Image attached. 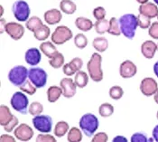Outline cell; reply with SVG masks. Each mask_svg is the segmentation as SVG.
Segmentation results:
<instances>
[{
	"instance_id": "277c9868",
	"label": "cell",
	"mask_w": 158,
	"mask_h": 142,
	"mask_svg": "<svg viewBox=\"0 0 158 142\" xmlns=\"http://www.w3.org/2000/svg\"><path fill=\"white\" fill-rule=\"evenodd\" d=\"M29 70L23 65H16L8 72V80L13 85L19 87L27 80Z\"/></svg>"
},
{
	"instance_id": "7c38bea8",
	"label": "cell",
	"mask_w": 158,
	"mask_h": 142,
	"mask_svg": "<svg viewBox=\"0 0 158 142\" xmlns=\"http://www.w3.org/2000/svg\"><path fill=\"white\" fill-rule=\"evenodd\" d=\"M6 33L12 38L13 40H20L24 35V27L21 24L10 22L6 26Z\"/></svg>"
},
{
	"instance_id": "bcb514c9",
	"label": "cell",
	"mask_w": 158,
	"mask_h": 142,
	"mask_svg": "<svg viewBox=\"0 0 158 142\" xmlns=\"http://www.w3.org/2000/svg\"><path fill=\"white\" fill-rule=\"evenodd\" d=\"M70 62L73 64V66L76 69V71H81V69L82 66H83V62H82V60L81 59V58H79V57L73 58Z\"/></svg>"
},
{
	"instance_id": "b9f144b4",
	"label": "cell",
	"mask_w": 158,
	"mask_h": 142,
	"mask_svg": "<svg viewBox=\"0 0 158 142\" xmlns=\"http://www.w3.org/2000/svg\"><path fill=\"white\" fill-rule=\"evenodd\" d=\"M109 137L105 132H98L95 134L91 140V142H108Z\"/></svg>"
},
{
	"instance_id": "5bb4252c",
	"label": "cell",
	"mask_w": 158,
	"mask_h": 142,
	"mask_svg": "<svg viewBox=\"0 0 158 142\" xmlns=\"http://www.w3.org/2000/svg\"><path fill=\"white\" fill-rule=\"evenodd\" d=\"M60 86L62 89V94L65 98L70 99L76 94L77 85L75 82L72 80V78L67 77V78L61 79L60 82Z\"/></svg>"
},
{
	"instance_id": "5b68a950",
	"label": "cell",
	"mask_w": 158,
	"mask_h": 142,
	"mask_svg": "<svg viewBox=\"0 0 158 142\" xmlns=\"http://www.w3.org/2000/svg\"><path fill=\"white\" fill-rule=\"evenodd\" d=\"M12 11L14 16L19 22H26L30 16V6L24 0H17L13 4Z\"/></svg>"
},
{
	"instance_id": "9f6ffc18",
	"label": "cell",
	"mask_w": 158,
	"mask_h": 142,
	"mask_svg": "<svg viewBox=\"0 0 158 142\" xmlns=\"http://www.w3.org/2000/svg\"><path fill=\"white\" fill-rule=\"evenodd\" d=\"M156 118H157V119H158V111H157V114H156Z\"/></svg>"
},
{
	"instance_id": "6da1fadb",
	"label": "cell",
	"mask_w": 158,
	"mask_h": 142,
	"mask_svg": "<svg viewBox=\"0 0 158 142\" xmlns=\"http://www.w3.org/2000/svg\"><path fill=\"white\" fill-rule=\"evenodd\" d=\"M118 20L122 35L130 40L133 39L135 35L136 28L138 26L137 16H135L134 14H125L120 16Z\"/></svg>"
},
{
	"instance_id": "44dd1931",
	"label": "cell",
	"mask_w": 158,
	"mask_h": 142,
	"mask_svg": "<svg viewBox=\"0 0 158 142\" xmlns=\"http://www.w3.org/2000/svg\"><path fill=\"white\" fill-rule=\"evenodd\" d=\"M40 50L45 56L48 57L49 59L53 57L58 53L57 48L52 42H44V43H42V45H40Z\"/></svg>"
},
{
	"instance_id": "4dcf8cb0",
	"label": "cell",
	"mask_w": 158,
	"mask_h": 142,
	"mask_svg": "<svg viewBox=\"0 0 158 142\" xmlns=\"http://www.w3.org/2000/svg\"><path fill=\"white\" fill-rule=\"evenodd\" d=\"M64 61L65 60H64L63 54L58 52L53 57L50 58V60H49V64L52 68H54V69H59V68H61V67H62L64 65Z\"/></svg>"
},
{
	"instance_id": "9a60e30c",
	"label": "cell",
	"mask_w": 158,
	"mask_h": 142,
	"mask_svg": "<svg viewBox=\"0 0 158 142\" xmlns=\"http://www.w3.org/2000/svg\"><path fill=\"white\" fill-rule=\"evenodd\" d=\"M40 51L41 50L35 47L28 49L24 54L25 62L31 66H36L37 64H39V62H41V58H42V54H41Z\"/></svg>"
},
{
	"instance_id": "ac0fdd59",
	"label": "cell",
	"mask_w": 158,
	"mask_h": 142,
	"mask_svg": "<svg viewBox=\"0 0 158 142\" xmlns=\"http://www.w3.org/2000/svg\"><path fill=\"white\" fill-rule=\"evenodd\" d=\"M44 17L47 24L52 25V24H59L61 22L62 15L60 10H58L56 8H52V9H50L44 13Z\"/></svg>"
},
{
	"instance_id": "680465c9",
	"label": "cell",
	"mask_w": 158,
	"mask_h": 142,
	"mask_svg": "<svg viewBox=\"0 0 158 142\" xmlns=\"http://www.w3.org/2000/svg\"><path fill=\"white\" fill-rule=\"evenodd\" d=\"M156 17H157V19H158V15H157V16H156Z\"/></svg>"
},
{
	"instance_id": "f6af8a7d",
	"label": "cell",
	"mask_w": 158,
	"mask_h": 142,
	"mask_svg": "<svg viewBox=\"0 0 158 142\" xmlns=\"http://www.w3.org/2000/svg\"><path fill=\"white\" fill-rule=\"evenodd\" d=\"M17 125H18V118L15 116L12 120L7 125H6L4 127V130H5L6 132H12L13 130H15Z\"/></svg>"
},
{
	"instance_id": "11a10c76",
	"label": "cell",
	"mask_w": 158,
	"mask_h": 142,
	"mask_svg": "<svg viewBox=\"0 0 158 142\" xmlns=\"http://www.w3.org/2000/svg\"><path fill=\"white\" fill-rule=\"evenodd\" d=\"M153 1H154V2H155V3H156V4L158 6V0H153Z\"/></svg>"
},
{
	"instance_id": "d590c367",
	"label": "cell",
	"mask_w": 158,
	"mask_h": 142,
	"mask_svg": "<svg viewBox=\"0 0 158 142\" xmlns=\"http://www.w3.org/2000/svg\"><path fill=\"white\" fill-rule=\"evenodd\" d=\"M88 38L83 34H78L74 37V45L79 49H84L88 45Z\"/></svg>"
},
{
	"instance_id": "484cf974",
	"label": "cell",
	"mask_w": 158,
	"mask_h": 142,
	"mask_svg": "<svg viewBox=\"0 0 158 142\" xmlns=\"http://www.w3.org/2000/svg\"><path fill=\"white\" fill-rule=\"evenodd\" d=\"M74 82L78 88H84L89 83V76L85 71H79L76 72Z\"/></svg>"
},
{
	"instance_id": "7dc6e473",
	"label": "cell",
	"mask_w": 158,
	"mask_h": 142,
	"mask_svg": "<svg viewBox=\"0 0 158 142\" xmlns=\"http://www.w3.org/2000/svg\"><path fill=\"white\" fill-rule=\"evenodd\" d=\"M0 141L1 142H15V140L14 139V137L8 135V134H5V135H1L0 137Z\"/></svg>"
},
{
	"instance_id": "816d5d0a",
	"label": "cell",
	"mask_w": 158,
	"mask_h": 142,
	"mask_svg": "<svg viewBox=\"0 0 158 142\" xmlns=\"http://www.w3.org/2000/svg\"><path fill=\"white\" fill-rule=\"evenodd\" d=\"M154 72L158 78V61L154 64Z\"/></svg>"
},
{
	"instance_id": "9c48e42d",
	"label": "cell",
	"mask_w": 158,
	"mask_h": 142,
	"mask_svg": "<svg viewBox=\"0 0 158 142\" xmlns=\"http://www.w3.org/2000/svg\"><path fill=\"white\" fill-rule=\"evenodd\" d=\"M35 129L42 133H50L52 129V118L48 115H37L32 119Z\"/></svg>"
},
{
	"instance_id": "f5cc1de1",
	"label": "cell",
	"mask_w": 158,
	"mask_h": 142,
	"mask_svg": "<svg viewBox=\"0 0 158 142\" xmlns=\"http://www.w3.org/2000/svg\"><path fill=\"white\" fill-rule=\"evenodd\" d=\"M154 100H155V101H156V102L158 104V90H157V92L155 93V95H154Z\"/></svg>"
},
{
	"instance_id": "e575fe53",
	"label": "cell",
	"mask_w": 158,
	"mask_h": 142,
	"mask_svg": "<svg viewBox=\"0 0 158 142\" xmlns=\"http://www.w3.org/2000/svg\"><path fill=\"white\" fill-rule=\"evenodd\" d=\"M43 111H44V106L42 103L38 102V101L32 102L28 108V112L34 117L37 116V115H40Z\"/></svg>"
},
{
	"instance_id": "603a6c76",
	"label": "cell",
	"mask_w": 158,
	"mask_h": 142,
	"mask_svg": "<svg viewBox=\"0 0 158 142\" xmlns=\"http://www.w3.org/2000/svg\"><path fill=\"white\" fill-rule=\"evenodd\" d=\"M60 9L66 15H73L75 13L77 6L72 0H61L60 3Z\"/></svg>"
},
{
	"instance_id": "f907efd6",
	"label": "cell",
	"mask_w": 158,
	"mask_h": 142,
	"mask_svg": "<svg viewBox=\"0 0 158 142\" xmlns=\"http://www.w3.org/2000/svg\"><path fill=\"white\" fill-rule=\"evenodd\" d=\"M6 20L4 18H2L1 19V33H4L6 31Z\"/></svg>"
},
{
	"instance_id": "d6a6232c",
	"label": "cell",
	"mask_w": 158,
	"mask_h": 142,
	"mask_svg": "<svg viewBox=\"0 0 158 142\" xmlns=\"http://www.w3.org/2000/svg\"><path fill=\"white\" fill-rule=\"evenodd\" d=\"M98 113L102 118H109L114 113V107L110 103H102L98 108Z\"/></svg>"
},
{
	"instance_id": "7402d4cb",
	"label": "cell",
	"mask_w": 158,
	"mask_h": 142,
	"mask_svg": "<svg viewBox=\"0 0 158 142\" xmlns=\"http://www.w3.org/2000/svg\"><path fill=\"white\" fill-rule=\"evenodd\" d=\"M62 94V89L58 86H51L47 90V100L49 102L53 103L57 101Z\"/></svg>"
},
{
	"instance_id": "681fc988",
	"label": "cell",
	"mask_w": 158,
	"mask_h": 142,
	"mask_svg": "<svg viewBox=\"0 0 158 142\" xmlns=\"http://www.w3.org/2000/svg\"><path fill=\"white\" fill-rule=\"evenodd\" d=\"M152 135H153V138L155 140V141L158 142V125H156L152 132Z\"/></svg>"
},
{
	"instance_id": "74e56055",
	"label": "cell",
	"mask_w": 158,
	"mask_h": 142,
	"mask_svg": "<svg viewBox=\"0 0 158 142\" xmlns=\"http://www.w3.org/2000/svg\"><path fill=\"white\" fill-rule=\"evenodd\" d=\"M137 21H138V26L142 29H147L150 27L151 25V18L144 15H141L139 14L137 15Z\"/></svg>"
},
{
	"instance_id": "7a4b0ae2",
	"label": "cell",
	"mask_w": 158,
	"mask_h": 142,
	"mask_svg": "<svg viewBox=\"0 0 158 142\" xmlns=\"http://www.w3.org/2000/svg\"><path fill=\"white\" fill-rule=\"evenodd\" d=\"M101 62H102V56L94 53L89 61L87 63V69L89 77L95 83H99L103 80V71L101 69Z\"/></svg>"
},
{
	"instance_id": "60d3db41",
	"label": "cell",
	"mask_w": 158,
	"mask_h": 142,
	"mask_svg": "<svg viewBox=\"0 0 158 142\" xmlns=\"http://www.w3.org/2000/svg\"><path fill=\"white\" fill-rule=\"evenodd\" d=\"M62 71H63V73L66 74L67 76H73V75H75L76 74V69L73 66V64L71 62H68V63H65L62 67Z\"/></svg>"
},
{
	"instance_id": "f546056e",
	"label": "cell",
	"mask_w": 158,
	"mask_h": 142,
	"mask_svg": "<svg viewBox=\"0 0 158 142\" xmlns=\"http://www.w3.org/2000/svg\"><path fill=\"white\" fill-rule=\"evenodd\" d=\"M70 129V126L69 124L66 122V121H59L56 125H55V128H54V135L58 138H61L63 137Z\"/></svg>"
},
{
	"instance_id": "d6986e66",
	"label": "cell",
	"mask_w": 158,
	"mask_h": 142,
	"mask_svg": "<svg viewBox=\"0 0 158 142\" xmlns=\"http://www.w3.org/2000/svg\"><path fill=\"white\" fill-rule=\"evenodd\" d=\"M15 115H13L9 110V108L6 105H1L0 106V125L5 127L7 125L13 118Z\"/></svg>"
},
{
	"instance_id": "836d02e7",
	"label": "cell",
	"mask_w": 158,
	"mask_h": 142,
	"mask_svg": "<svg viewBox=\"0 0 158 142\" xmlns=\"http://www.w3.org/2000/svg\"><path fill=\"white\" fill-rule=\"evenodd\" d=\"M36 86H35L33 83L29 80V81H25L22 85L19 86V89L24 92L25 93L29 95H34L35 93H36Z\"/></svg>"
},
{
	"instance_id": "d4e9b609",
	"label": "cell",
	"mask_w": 158,
	"mask_h": 142,
	"mask_svg": "<svg viewBox=\"0 0 158 142\" xmlns=\"http://www.w3.org/2000/svg\"><path fill=\"white\" fill-rule=\"evenodd\" d=\"M51 34V30L46 24H43L36 31L34 32V36L38 41H44L48 38Z\"/></svg>"
},
{
	"instance_id": "cb8c5ba5",
	"label": "cell",
	"mask_w": 158,
	"mask_h": 142,
	"mask_svg": "<svg viewBox=\"0 0 158 142\" xmlns=\"http://www.w3.org/2000/svg\"><path fill=\"white\" fill-rule=\"evenodd\" d=\"M92 45L99 53H104L108 48H109V41L105 37H96L93 42Z\"/></svg>"
},
{
	"instance_id": "8fae6325",
	"label": "cell",
	"mask_w": 158,
	"mask_h": 142,
	"mask_svg": "<svg viewBox=\"0 0 158 142\" xmlns=\"http://www.w3.org/2000/svg\"><path fill=\"white\" fill-rule=\"evenodd\" d=\"M158 84L157 82L151 78V77H146L143 79L140 83V92L142 94L145 95L146 97H150L155 95V93L157 92Z\"/></svg>"
},
{
	"instance_id": "6f0895ef",
	"label": "cell",
	"mask_w": 158,
	"mask_h": 142,
	"mask_svg": "<svg viewBox=\"0 0 158 142\" xmlns=\"http://www.w3.org/2000/svg\"><path fill=\"white\" fill-rule=\"evenodd\" d=\"M157 50H158V44H157Z\"/></svg>"
},
{
	"instance_id": "4fadbf2b",
	"label": "cell",
	"mask_w": 158,
	"mask_h": 142,
	"mask_svg": "<svg viewBox=\"0 0 158 142\" xmlns=\"http://www.w3.org/2000/svg\"><path fill=\"white\" fill-rule=\"evenodd\" d=\"M137 72L136 65L130 60H126L123 62H121L119 66V74L122 78L124 79H128L132 78Z\"/></svg>"
},
{
	"instance_id": "e0dca14e",
	"label": "cell",
	"mask_w": 158,
	"mask_h": 142,
	"mask_svg": "<svg viewBox=\"0 0 158 142\" xmlns=\"http://www.w3.org/2000/svg\"><path fill=\"white\" fill-rule=\"evenodd\" d=\"M156 51H157V45L151 40H147L144 42L141 45V53L146 59L154 58Z\"/></svg>"
},
{
	"instance_id": "f1b7e54d",
	"label": "cell",
	"mask_w": 158,
	"mask_h": 142,
	"mask_svg": "<svg viewBox=\"0 0 158 142\" xmlns=\"http://www.w3.org/2000/svg\"><path fill=\"white\" fill-rule=\"evenodd\" d=\"M43 22H42V20L36 16V15H34V16H32V17H30L27 21H26V24H25V26H26V28L29 30V31H31V32H35V31H36L37 29L40 27V26H42L43 25Z\"/></svg>"
},
{
	"instance_id": "4316f807",
	"label": "cell",
	"mask_w": 158,
	"mask_h": 142,
	"mask_svg": "<svg viewBox=\"0 0 158 142\" xmlns=\"http://www.w3.org/2000/svg\"><path fill=\"white\" fill-rule=\"evenodd\" d=\"M108 33L111 36H118L121 35V28H120V24L119 20L116 17H112L110 20V28Z\"/></svg>"
},
{
	"instance_id": "f35d334b",
	"label": "cell",
	"mask_w": 158,
	"mask_h": 142,
	"mask_svg": "<svg viewBox=\"0 0 158 142\" xmlns=\"http://www.w3.org/2000/svg\"><path fill=\"white\" fill-rule=\"evenodd\" d=\"M36 142H56V140L53 136L50 135L49 133H42L36 137Z\"/></svg>"
},
{
	"instance_id": "52a82bcc",
	"label": "cell",
	"mask_w": 158,
	"mask_h": 142,
	"mask_svg": "<svg viewBox=\"0 0 158 142\" xmlns=\"http://www.w3.org/2000/svg\"><path fill=\"white\" fill-rule=\"evenodd\" d=\"M10 103L13 109L16 110L17 112H20L21 114H24V115L27 113L29 101H28L27 96L24 94L23 93L21 92L15 93L10 100Z\"/></svg>"
},
{
	"instance_id": "ffe728a7",
	"label": "cell",
	"mask_w": 158,
	"mask_h": 142,
	"mask_svg": "<svg viewBox=\"0 0 158 142\" xmlns=\"http://www.w3.org/2000/svg\"><path fill=\"white\" fill-rule=\"evenodd\" d=\"M75 25L79 30L83 31V32H88L92 29V27L94 26V24L92 23V21L90 19L83 17V16H80V17L76 18Z\"/></svg>"
},
{
	"instance_id": "ee69618b",
	"label": "cell",
	"mask_w": 158,
	"mask_h": 142,
	"mask_svg": "<svg viewBox=\"0 0 158 142\" xmlns=\"http://www.w3.org/2000/svg\"><path fill=\"white\" fill-rule=\"evenodd\" d=\"M148 35L154 39H158V22H154L151 24L148 30Z\"/></svg>"
},
{
	"instance_id": "8992f818",
	"label": "cell",
	"mask_w": 158,
	"mask_h": 142,
	"mask_svg": "<svg viewBox=\"0 0 158 142\" xmlns=\"http://www.w3.org/2000/svg\"><path fill=\"white\" fill-rule=\"evenodd\" d=\"M73 31L65 25H60L56 27L52 35V42L56 45H61L73 38Z\"/></svg>"
},
{
	"instance_id": "c3c4849f",
	"label": "cell",
	"mask_w": 158,
	"mask_h": 142,
	"mask_svg": "<svg viewBox=\"0 0 158 142\" xmlns=\"http://www.w3.org/2000/svg\"><path fill=\"white\" fill-rule=\"evenodd\" d=\"M112 142H127V140L123 136H117L113 139Z\"/></svg>"
},
{
	"instance_id": "83f0119b",
	"label": "cell",
	"mask_w": 158,
	"mask_h": 142,
	"mask_svg": "<svg viewBox=\"0 0 158 142\" xmlns=\"http://www.w3.org/2000/svg\"><path fill=\"white\" fill-rule=\"evenodd\" d=\"M94 28L96 33L98 35H103L106 32L109 31L110 28V21L107 19H101V20H97L94 23Z\"/></svg>"
},
{
	"instance_id": "ba28073f",
	"label": "cell",
	"mask_w": 158,
	"mask_h": 142,
	"mask_svg": "<svg viewBox=\"0 0 158 142\" xmlns=\"http://www.w3.org/2000/svg\"><path fill=\"white\" fill-rule=\"evenodd\" d=\"M28 78L37 88H43L46 85L48 75L44 69L39 67H33L29 70Z\"/></svg>"
},
{
	"instance_id": "1f68e13d",
	"label": "cell",
	"mask_w": 158,
	"mask_h": 142,
	"mask_svg": "<svg viewBox=\"0 0 158 142\" xmlns=\"http://www.w3.org/2000/svg\"><path fill=\"white\" fill-rule=\"evenodd\" d=\"M67 140L69 142H81L82 140V133L80 129L73 127L68 131Z\"/></svg>"
},
{
	"instance_id": "7bdbcfd3",
	"label": "cell",
	"mask_w": 158,
	"mask_h": 142,
	"mask_svg": "<svg viewBox=\"0 0 158 142\" xmlns=\"http://www.w3.org/2000/svg\"><path fill=\"white\" fill-rule=\"evenodd\" d=\"M148 139L146 137V134L141 133V132H137L132 135L131 137V142H147Z\"/></svg>"
},
{
	"instance_id": "8d00e7d4",
	"label": "cell",
	"mask_w": 158,
	"mask_h": 142,
	"mask_svg": "<svg viewBox=\"0 0 158 142\" xmlns=\"http://www.w3.org/2000/svg\"><path fill=\"white\" fill-rule=\"evenodd\" d=\"M124 95V91L120 86H112L110 89V96L113 100H119Z\"/></svg>"
},
{
	"instance_id": "3957f363",
	"label": "cell",
	"mask_w": 158,
	"mask_h": 142,
	"mask_svg": "<svg viewBox=\"0 0 158 142\" xmlns=\"http://www.w3.org/2000/svg\"><path fill=\"white\" fill-rule=\"evenodd\" d=\"M79 125L81 131L87 137L90 138L97 131L99 123H98V119L94 114L86 113L81 118Z\"/></svg>"
},
{
	"instance_id": "2e32d148",
	"label": "cell",
	"mask_w": 158,
	"mask_h": 142,
	"mask_svg": "<svg viewBox=\"0 0 158 142\" xmlns=\"http://www.w3.org/2000/svg\"><path fill=\"white\" fill-rule=\"evenodd\" d=\"M138 10H139V14L146 15V16L150 17L151 19L156 17L158 15L157 5L156 3H152V2L141 4Z\"/></svg>"
},
{
	"instance_id": "db71d44e",
	"label": "cell",
	"mask_w": 158,
	"mask_h": 142,
	"mask_svg": "<svg viewBox=\"0 0 158 142\" xmlns=\"http://www.w3.org/2000/svg\"><path fill=\"white\" fill-rule=\"evenodd\" d=\"M135 1H136V2H138V3L141 5V4H145V3H147L149 0H135Z\"/></svg>"
},
{
	"instance_id": "ab89813d",
	"label": "cell",
	"mask_w": 158,
	"mask_h": 142,
	"mask_svg": "<svg viewBox=\"0 0 158 142\" xmlns=\"http://www.w3.org/2000/svg\"><path fill=\"white\" fill-rule=\"evenodd\" d=\"M93 16L96 18V20H101L104 19L106 16V10L102 6H98L93 10Z\"/></svg>"
},
{
	"instance_id": "30bf717a",
	"label": "cell",
	"mask_w": 158,
	"mask_h": 142,
	"mask_svg": "<svg viewBox=\"0 0 158 142\" xmlns=\"http://www.w3.org/2000/svg\"><path fill=\"white\" fill-rule=\"evenodd\" d=\"M14 134L16 140L26 142L31 140L32 138L34 137V130L29 125L22 123L15 128Z\"/></svg>"
}]
</instances>
